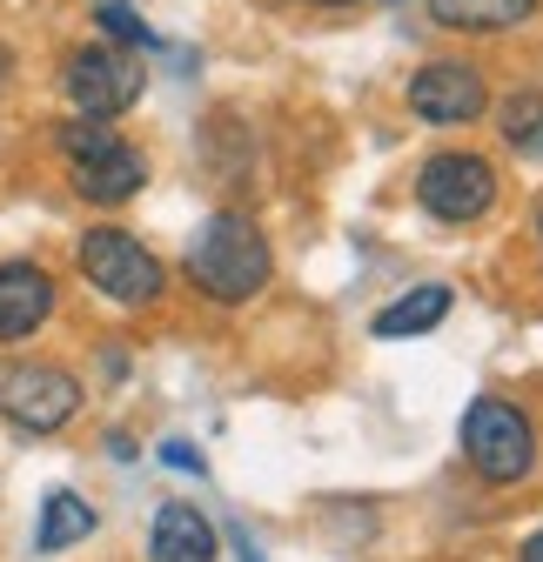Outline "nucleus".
I'll use <instances>...</instances> for the list:
<instances>
[{"instance_id": "nucleus-1", "label": "nucleus", "mask_w": 543, "mask_h": 562, "mask_svg": "<svg viewBox=\"0 0 543 562\" xmlns=\"http://www.w3.org/2000/svg\"><path fill=\"white\" fill-rule=\"evenodd\" d=\"M188 274H195V289L209 295V302H248L268 289V274H276V255H268L262 228L248 215H215L209 228H201L188 241Z\"/></svg>"}, {"instance_id": "nucleus-2", "label": "nucleus", "mask_w": 543, "mask_h": 562, "mask_svg": "<svg viewBox=\"0 0 543 562\" xmlns=\"http://www.w3.org/2000/svg\"><path fill=\"white\" fill-rule=\"evenodd\" d=\"M54 140H60V155H67V175H75V194H88V201L121 207V201H134V194L148 188V161L134 155L108 121L75 114L67 127H54Z\"/></svg>"}, {"instance_id": "nucleus-3", "label": "nucleus", "mask_w": 543, "mask_h": 562, "mask_svg": "<svg viewBox=\"0 0 543 562\" xmlns=\"http://www.w3.org/2000/svg\"><path fill=\"white\" fill-rule=\"evenodd\" d=\"M463 456L484 482H523L536 469V429L503 395H477L463 408Z\"/></svg>"}, {"instance_id": "nucleus-4", "label": "nucleus", "mask_w": 543, "mask_h": 562, "mask_svg": "<svg viewBox=\"0 0 543 562\" xmlns=\"http://www.w3.org/2000/svg\"><path fill=\"white\" fill-rule=\"evenodd\" d=\"M81 274L95 281L108 302H121V308H148V302H162V289H168L162 261L134 241L128 228H88V235H81Z\"/></svg>"}, {"instance_id": "nucleus-5", "label": "nucleus", "mask_w": 543, "mask_h": 562, "mask_svg": "<svg viewBox=\"0 0 543 562\" xmlns=\"http://www.w3.org/2000/svg\"><path fill=\"white\" fill-rule=\"evenodd\" d=\"M497 188H503L497 168H490L484 155H469V148H443V155H430L423 175H417L423 215H436V222H450V228L484 222L490 207H497Z\"/></svg>"}, {"instance_id": "nucleus-6", "label": "nucleus", "mask_w": 543, "mask_h": 562, "mask_svg": "<svg viewBox=\"0 0 543 562\" xmlns=\"http://www.w3.org/2000/svg\"><path fill=\"white\" fill-rule=\"evenodd\" d=\"M60 88H67V101H75V114L114 121V114H128L134 101H142L148 75H142V60H134L128 47H75L60 60Z\"/></svg>"}, {"instance_id": "nucleus-7", "label": "nucleus", "mask_w": 543, "mask_h": 562, "mask_svg": "<svg viewBox=\"0 0 543 562\" xmlns=\"http://www.w3.org/2000/svg\"><path fill=\"white\" fill-rule=\"evenodd\" d=\"M0 408L14 415V429H27V436H54V429H67V422H75V408H81V382L67 375V369L34 362V369H14V375H8V389H0Z\"/></svg>"}, {"instance_id": "nucleus-8", "label": "nucleus", "mask_w": 543, "mask_h": 562, "mask_svg": "<svg viewBox=\"0 0 543 562\" xmlns=\"http://www.w3.org/2000/svg\"><path fill=\"white\" fill-rule=\"evenodd\" d=\"M484 108H490V88H484V67H469V60H430L410 81V114H423L436 127H463Z\"/></svg>"}, {"instance_id": "nucleus-9", "label": "nucleus", "mask_w": 543, "mask_h": 562, "mask_svg": "<svg viewBox=\"0 0 543 562\" xmlns=\"http://www.w3.org/2000/svg\"><path fill=\"white\" fill-rule=\"evenodd\" d=\"M54 315V274L34 261H0V341H27Z\"/></svg>"}, {"instance_id": "nucleus-10", "label": "nucleus", "mask_w": 543, "mask_h": 562, "mask_svg": "<svg viewBox=\"0 0 543 562\" xmlns=\"http://www.w3.org/2000/svg\"><path fill=\"white\" fill-rule=\"evenodd\" d=\"M148 562H215V522L188 503H162L148 529Z\"/></svg>"}, {"instance_id": "nucleus-11", "label": "nucleus", "mask_w": 543, "mask_h": 562, "mask_svg": "<svg viewBox=\"0 0 543 562\" xmlns=\"http://www.w3.org/2000/svg\"><path fill=\"white\" fill-rule=\"evenodd\" d=\"M543 0H430V21L456 27V34H503L517 21H530Z\"/></svg>"}, {"instance_id": "nucleus-12", "label": "nucleus", "mask_w": 543, "mask_h": 562, "mask_svg": "<svg viewBox=\"0 0 543 562\" xmlns=\"http://www.w3.org/2000/svg\"><path fill=\"white\" fill-rule=\"evenodd\" d=\"M443 315H450V289H443V281H423V289H410L402 302H389L376 315V335L383 341H396V335H430Z\"/></svg>"}, {"instance_id": "nucleus-13", "label": "nucleus", "mask_w": 543, "mask_h": 562, "mask_svg": "<svg viewBox=\"0 0 543 562\" xmlns=\"http://www.w3.org/2000/svg\"><path fill=\"white\" fill-rule=\"evenodd\" d=\"M88 529H95V509H88L81 496H67V488H60V496H47V509H41L34 549H41V555H54V549H67V542H81Z\"/></svg>"}, {"instance_id": "nucleus-14", "label": "nucleus", "mask_w": 543, "mask_h": 562, "mask_svg": "<svg viewBox=\"0 0 543 562\" xmlns=\"http://www.w3.org/2000/svg\"><path fill=\"white\" fill-rule=\"evenodd\" d=\"M503 148L517 161H543V94H510L503 101Z\"/></svg>"}, {"instance_id": "nucleus-15", "label": "nucleus", "mask_w": 543, "mask_h": 562, "mask_svg": "<svg viewBox=\"0 0 543 562\" xmlns=\"http://www.w3.org/2000/svg\"><path fill=\"white\" fill-rule=\"evenodd\" d=\"M95 14H101V27H108V34H114L121 47H155V34L142 27V14H128V8H121V0H101V8H95Z\"/></svg>"}, {"instance_id": "nucleus-16", "label": "nucleus", "mask_w": 543, "mask_h": 562, "mask_svg": "<svg viewBox=\"0 0 543 562\" xmlns=\"http://www.w3.org/2000/svg\"><path fill=\"white\" fill-rule=\"evenodd\" d=\"M517 562H543V529H536V536L523 542V555H517Z\"/></svg>"}, {"instance_id": "nucleus-17", "label": "nucleus", "mask_w": 543, "mask_h": 562, "mask_svg": "<svg viewBox=\"0 0 543 562\" xmlns=\"http://www.w3.org/2000/svg\"><path fill=\"white\" fill-rule=\"evenodd\" d=\"M8 81H14V54H8V47H0V88H8Z\"/></svg>"}, {"instance_id": "nucleus-18", "label": "nucleus", "mask_w": 543, "mask_h": 562, "mask_svg": "<svg viewBox=\"0 0 543 562\" xmlns=\"http://www.w3.org/2000/svg\"><path fill=\"white\" fill-rule=\"evenodd\" d=\"M315 8H350V0H315Z\"/></svg>"}, {"instance_id": "nucleus-19", "label": "nucleus", "mask_w": 543, "mask_h": 562, "mask_svg": "<svg viewBox=\"0 0 543 562\" xmlns=\"http://www.w3.org/2000/svg\"><path fill=\"white\" fill-rule=\"evenodd\" d=\"M536 241H543V207H536Z\"/></svg>"}]
</instances>
